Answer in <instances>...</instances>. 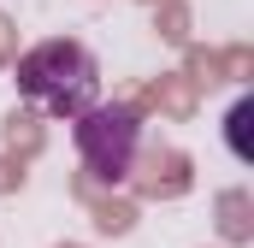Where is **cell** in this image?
<instances>
[{
  "mask_svg": "<svg viewBox=\"0 0 254 248\" xmlns=\"http://www.w3.org/2000/svg\"><path fill=\"white\" fill-rule=\"evenodd\" d=\"M101 89V65L83 42H42L18 60V95L54 119H77L83 107H95Z\"/></svg>",
  "mask_w": 254,
  "mask_h": 248,
  "instance_id": "6da1fadb",
  "label": "cell"
},
{
  "mask_svg": "<svg viewBox=\"0 0 254 248\" xmlns=\"http://www.w3.org/2000/svg\"><path fill=\"white\" fill-rule=\"evenodd\" d=\"M77 136V154L83 166L101 178V184H125L130 166H136V148H142V113L125 101H107V107H83L71 119Z\"/></svg>",
  "mask_w": 254,
  "mask_h": 248,
  "instance_id": "7a4b0ae2",
  "label": "cell"
}]
</instances>
